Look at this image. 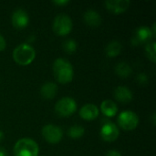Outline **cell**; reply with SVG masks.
Masks as SVG:
<instances>
[{
  "label": "cell",
  "mask_w": 156,
  "mask_h": 156,
  "mask_svg": "<svg viewBox=\"0 0 156 156\" xmlns=\"http://www.w3.org/2000/svg\"><path fill=\"white\" fill-rule=\"evenodd\" d=\"M53 75L60 83H69L73 80L74 71L71 63L63 58H58L53 62Z\"/></svg>",
  "instance_id": "obj_1"
},
{
  "label": "cell",
  "mask_w": 156,
  "mask_h": 156,
  "mask_svg": "<svg viewBox=\"0 0 156 156\" xmlns=\"http://www.w3.org/2000/svg\"><path fill=\"white\" fill-rule=\"evenodd\" d=\"M36 57V51L32 46L27 43H21L13 50L14 60L22 66L30 64Z\"/></svg>",
  "instance_id": "obj_2"
},
{
  "label": "cell",
  "mask_w": 156,
  "mask_h": 156,
  "mask_svg": "<svg viewBox=\"0 0 156 156\" xmlns=\"http://www.w3.org/2000/svg\"><path fill=\"white\" fill-rule=\"evenodd\" d=\"M37 144L30 138L19 139L14 146L15 156H38Z\"/></svg>",
  "instance_id": "obj_3"
},
{
  "label": "cell",
  "mask_w": 156,
  "mask_h": 156,
  "mask_svg": "<svg viewBox=\"0 0 156 156\" xmlns=\"http://www.w3.org/2000/svg\"><path fill=\"white\" fill-rule=\"evenodd\" d=\"M72 20L66 14H58L53 20V30L58 36H66L72 29Z\"/></svg>",
  "instance_id": "obj_4"
},
{
  "label": "cell",
  "mask_w": 156,
  "mask_h": 156,
  "mask_svg": "<svg viewBox=\"0 0 156 156\" xmlns=\"http://www.w3.org/2000/svg\"><path fill=\"white\" fill-rule=\"evenodd\" d=\"M118 124L121 128L125 131L134 130L139 124V117L138 115L132 111H124L122 112L118 116Z\"/></svg>",
  "instance_id": "obj_5"
},
{
  "label": "cell",
  "mask_w": 156,
  "mask_h": 156,
  "mask_svg": "<svg viewBox=\"0 0 156 156\" xmlns=\"http://www.w3.org/2000/svg\"><path fill=\"white\" fill-rule=\"evenodd\" d=\"M77 110L76 101L69 97H64L58 101L55 105V112L58 115L67 117L73 114Z\"/></svg>",
  "instance_id": "obj_6"
},
{
  "label": "cell",
  "mask_w": 156,
  "mask_h": 156,
  "mask_svg": "<svg viewBox=\"0 0 156 156\" xmlns=\"http://www.w3.org/2000/svg\"><path fill=\"white\" fill-rule=\"evenodd\" d=\"M42 136L50 144H57L61 141L63 133L62 130L53 124H47L42 128Z\"/></svg>",
  "instance_id": "obj_7"
},
{
  "label": "cell",
  "mask_w": 156,
  "mask_h": 156,
  "mask_svg": "<svg viewBox=\"0 0 156 156\" xmlns=\"http://www.w3.org/2000/svg\"><path fill=\"white\" fill-rule=\"evenodd\" d=\"M120 135L119 128L112 122L104 123L101 129V136L106 142H114Z\"/></svg>",
  "instance_id": "obj_8"
},
{
  "label": "cell",
  "mask_w": 156,
  "mask_h": 156,
  "mask_svg": "<svg viewBox=\"0 0 156 156\" xmlns=\"http://www.w3.org/2000/svg\"><path fill=\"white\" fill-rule=\"evenodd\" d=\"M153 37L151 28L148 27H140L134 31V35L132 37V44L138 46L142 43H147L150 41V38Z\"/></svg>",
  "instance_id": "obj_9"
},
{
  "label": "cell",
  "mask_w": 156,
  "mask_h": 156,
  "mask_svg": "<svg viewBox=\"0 0 156 156\" xmlns=\"http://www.w3.org/2000/svg\"><path fill=\"white\" fill-rule=\"evenodd\" d=\"M11 20H12L13 26L16 28L22 29V28L26 27L28 25L29 16H28L27 11H25L22 8H18V9L15 10L14 13L12 14Z\"/></svg>",
  "instance_id": "obj_10"
},
{
  "label": "cell",
  "mask_w": 156,
  "mask_h": 156,
  "mask_svg": "<svg viewBox=\"0 0 156 156\" xmlns=\"http://www.w3.org/2000/svg\"><path fill=\"white\" fill-rule=\"evenodd\" d=\"M107 9L113 14H121L126 11L131 4L130 0H107L105 1Z\"/></svg>",
  "instance_id": "obj_11"
},
{
  "label": "cell",
  "mask_w": 156,
  "mask_h": 156,
  "mask_svg": "<svg viewBox=\"0 0 156 156\" xmlns=\"http://www.w3.org/2000/svg\"><path fill=\"white\" fill-rule=\"evenodd\" d=\"M99 115V109L95 104L87 103L80 110V116L86 121H92Z\"/></svg>",
  "instance_id": "obj_12"
},
{
  "label": "cell",
  "mask_w": 156,
  "mask_h": 156,
  "mask_svg": "<svg viewBox=\"0 0 156 156\" xmlns=\"http://www.w3.org/2000/svg\"><path fill=\"white\" fill-rule=\"evenodd\" d=\"M114 97L122 103H129L133 100V92L126 86H119L114 90Z\"/></svg>",
  "instance_id": "obj_13"
},
{
  "label": "cell",
  "mask_w": 156,
  "mask_h": 156,
  "mask_svg": "<svg viewBox=\"0 0 156 156\" xmlns=\"http://www.w3.org/2000/svg\"><path fill=\"white\" fill-rule=\"evenodd\" d=\"M83 18L85 23L90 27H98L101 23V16L100 13L94 9L87 10L83 16Z\"/></svg>",
  "instance_id": "obj_14"
},
{
  "label": "cell",
  "mask_w": 156,
  "mask_h": 156,
  "mask_svg": "<svg viewBox=\"0 0 156 156\" xmlns=\"http://www.w3.org/2000/svg\"><path fill=\"white\" fill-rule=\"evenodd\" d=\"M58 92V86L54 82H46L40 89V94L44 99H53Z\"/></svg>",
  "instance_id": "obj_15"
},
{
  "label": "cell",
  "mask_w": 156,
  "mask_h": 156,
  "mask_svg": "<svg viewBox=\"0 0 156 156\" xmlns=\"http://www.w3.org/2000/svg\"><path fill=\"white\" fill-rule=\"evenodd\" d=\"M101 110L105 116L112 117V116H115L117 114L118 106L112 100H105L101 104Z\"/></svg>",
  "instance_id": "obj_16"
},
{
  "label": "cell",
  "mask_w": 156,
  "mask_h": 156,
  "mask_svg": "<svg viewBox=\"0 0 156 156\" xmlns=\"http://www.w3.org/2000/svg\"><path fill=\"white\" fill-rule=\"evenodd\" d=\"M122 51V44L117 40L109 42L105 48V52L109 57H116Z\"/></svg>",
  "instance_id": "obj_17"
},
{
  "label": "cell",
  "mask_w": 156,
  "mask_h": 156,
  "mask_svg": "<svg viewBox=\"0 0 156 156\" xmlns=\"http://www.w3.org/2000/svg\"><path fill=\"white\" fill-rule=\"evenodd\" d=\"M132 68L127 62H120L115 67V72L118 76L126 78L129 77L132 73Z\"/></svg>",
  "instance_id": "obj_18"
},
{
  "label": "cell",
  "mask_w": 156,
  "mask_h": 156,
  "mask_svg": "<svg viewBox=\"0 0 156 156\" xmlns=\"http://www.w3.org/2000/svg\"><path fill=\"white\" fill-rule=\"evenodd\" d=\"M84 128L80 125H73L68 130V135L72 139H79L84 134Z\"/></svg>",
  "instance_id": "obj_19"
},
{
  "label": "cell",
  "mask_w": 156,
  "mask_h": 156,
  "mask_svg": "<svg viewBox=\"0 0 156 156\" xmlns=\"http://www.w3.org/2000/svg\"><path fill=\"white\" fill-rule=\"evenodd\" d=\"M155 41H149L145 46V52L149 59L153 62H155Z\"/></svg>",
  "instance_id": "obj_20"
},
{
  "label": "cell",
  "mask_w": 156,
  "mask_h": 156,
  "mask_svg": "<svg viewBox=\"0 0 156 156\" xmlns=\"http://www.w3.org/2000/svg\"><path fill=\"white\" fill-rule=\"evenodd\" d=\"M62 48L67 53H74L77 49V42L74 39H67L63 42Z\"/></svg>",
  "instance_id": "obj_21"
},
{
  "label": "cell",
  "mask_w": 156,
  "mask_h": 156,
  "mask_svg": "<svg viewBox=\"0 0 156 156\" xmlns=\"http://www.w3.org/2000/svg\"><path fill=\"white\" fill-rule=\"evenodd\" d=\"M137 81H138L140 84H145V83H147V81H148L147 76H146L144 73H140V74L137 76Z\"/></svg>",
  "instance_id": "obj_22"
},
{
  "label": "cell",
  "mask_w": 156,
  "mask_h": 156,
  "mask_svg": "<svg viewBox=\"0 0 156 156\" xmlns=\"http://www.w3.org/2000/svg\"><path fill=\"white\" fill-rule=\"evenodd\" d=\"M6 46V42H5V39L4 38V37L0 34V51L4 50Z\"/></svg>",
  "instance_id": "obj_23"
},
{
  "label": "cell",
  "mask_w": 156,
  "mask_h": 156,
  "mask_svg": "<svg viewBox=\"0 0 156 156\" xmlns=\"http://www.w3.org/2000/svg\"><path fill=\"white\" fill-rule=\"evenodd\" d=\"M52 3L55 5H65L67 4H69V1H68V0H55Z\"/></svg>",
  "instance_id": "obj_24"
},
{
  "label": "cell",
  "mask_w": 156,
  "mask_h": 156,
  "mask_svg": "<svg viewBox=\"0 0 156 156\" xmlns=\"http://www.w3.org/2000/svg\"><path fill=\"white\" fill-rule=\"evenodd\" d=\"M106 156H122V154L116 150H111L106 154Z\"/></svg>",
  "instance_id": "obj_25"
},
{
  "label": "cell",
  "mask_w": 156,
  "mask_h": 156,
  "mask_svg": "<svg viewBox=\"0 0 156 156\" xmlns=\"http://www.w3.org/2000/svg\"><path fill=\"white\" fill-rule=\"evenodd\" d=\"M0 156H8L7 152L4 148H2V147H0Z\"/></svg>",
  "instance_id": "obj_26"
},
{
  "label": "cell",
  "mask_w": 156,
  "mask_h": 156,
  "mask_svg": "<svg viewBox=\"0 0 156 156\" xmlns=\"http://www.w3.org/2000/svg\"><path fill=\"white\" fill-rule=\"evenodd\" d=\"M151 119H152V124L154 125V124H155V113H153Z\"/></svg>",
  "instance_id": "obj_27"
},
{
  "label": "cell",
  "mask_w": 156,
  "mask_h": 156,
  "mask_svg": "<svg viewBox=\"0 0 156 156\" xmlns=\"http://www.w3.org/2000/svg\"><path fill=\"white\" fill-rule=\"evenodd\" d=\"M4 138V133L0 130V141Z\"/></svg>",
  "instance_id": "obj_28"
}]
</instances>
